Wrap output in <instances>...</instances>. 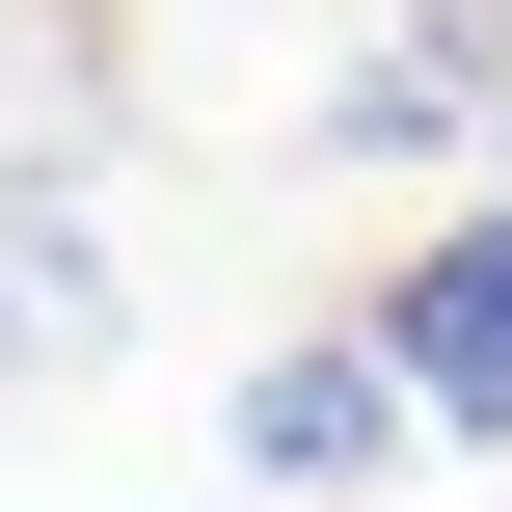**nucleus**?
I'll use <instances>...</instances> for the list:
<instances>
[{"mask_svg": "<svg viewBox=\"0 0 512 512\" xmlns=\"http://www.w3.org/2000/svg\"><path fill=\"white\" fill-rule=\"evenodd\" d=\"M378 378H405V432H512V189L378 270Z\"/></svg>", "mask_w": 512, "mask_h": 512, "instance_id": "nucleus-1", "label": "nucleus"}, {"mask_svg": "<svg viewBox=\"0 0 512 512\" xmlns=\"http://www.w3.org/2000/svg\"><path fill=\"white\" fill-rule=\"evenodd\" d=\"M216 432H243V486H270V512H351L378 459H405V378H378V324H297V351H243Z\"/></svg>", "mask_w": 512, "mask_h": 512, "instance_id": "nucleus-2", "label": "nucleus"}, {"mask_svg": "<svg viewBox=\"0 0 512 512\" xmlns=\"http://www.w3.org/2000/svg\"><path fill=\"white\" fill-rule=\"evenodd\" d=\"M459 135H512V0H432V27H378V54L297 108V162H459Z\"/></svg>", "mask_w": 512, "mask_h": 512, "instance_id": "nucleus-3", "label": "nucleus"}, {"mask_svg": "<svg viewBox=\"0 0 512 512\" xmlns=\"http://www.w3.org/2000/svg\"><path fill=\"white\" fill-rule=\"evenodd\" d=\"M108 243H81V189H0V378H108Z\"/></svg>", "mask_w": 512, "mask_h": 512, "instance_id": "nucleus-4", "label": "nucleus"}, {"mask_svg": "<svg viewBox=\"0 0 512 512\" xmlns=\"http://www.w3.org/2000/svg\"><path fill=\"white\" fill-rule=\"evenodd\" d=\"M486 162H512V135H486Z\"/></svg>", "mask_w": 512, "mask_h": 512, "instance_id": "nucleus-5", "label": "nucleus"}]
</instances>
